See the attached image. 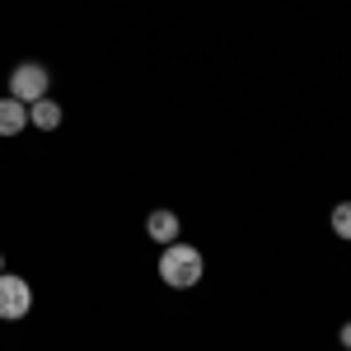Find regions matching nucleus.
<instances>
[{
	"mask_svg": "<svg viewBox=\"0 0 351 351\" xmlns=\"http://www.w3.org/2000/svg\"><path fill=\"white\" fill-rule=\"evenodd\" d=\"M202 271H206V263H202V248H192V243H164L160 253V281L169 286V291H192L197 281H202Z\"/></svg>",
	"mask_w": 351,
	"mask_h": 351,
	"instance_id": "1",
	"label": "nucleus"
},
{
	"mask_svg": "<svg viewBox=\"0 0 351 351\" xmlns=\"http://www.w3.org/2000/svg\"><path fill=\"white\" fill-rule=\"evenodd\" d=\"M47 66H38V61H19L14 71H10V94L19 99V104H38V99H47Z\"/></svg>",
	"mask_w": 351,
	"mask_h": 351,
	"instance_id": "2",
	"label": "nucleus"
},
{
	"mask_svg": "<svg viewBox=\"0 0 351 351\" xmlns=\"http://www.w3.org/2000/svg\"><path fill=\"white\" fill-rule=\"evenodd\" d=\"M33 309V286L14 271H0V319H24Z\"/></svg>",
	"mask_w": 351,
	"mask_h": 351,
	"instance_id": "3",
	"label": "nucleus"
},
{
	"mask_svg": "<svg viewBox=\"0 0 351 351\" xmlns=\"http://www.w3.org/2000/svg\"><path fill=\"white\" fill-rule=\"evenodd\" d=\"M28 127V104H19L14 94L0 99V136H19Z\"/></svg>",
	"mask_w": 351,
	"mask_h": 351,
	"instance_id": "4",
	"label": "nucleus"
},
{
	"mask_svg": "<svg viewBox=\"0 0 351 351\" xmlns=\"http://www.w3.org/2000/svg\"><path fill=\"white\" fill-rule=\"evenodd\" d=\"M178 225H183V220L173 216V211H150V216H145V234L155 243H173L178 239Z\"/></svg>",
	"mask_w": 351,
	"mask_h": 351,
	"instance_id": "5",
	"label": "nucleus"
},
{
	"mask_svg": "<svg viewBox=\"0 0 351 351\" xmlns=\"http://www.w3.org/2000/svg\"><path fill=\"white\" fill-rule=\"evenodd\" d=\"M28 127H38V132H56V127H61V104H52V99L28 104Z\"/></svg>",
	"mask_w": 351,
	"mask_h": 351,
	"instance_id": "6",
	"label": "nucleus"
},
{
	"mask_svg": "<svg viewBox=\"0 0 351 351\" xmlns=\"http://www.w3.org/2000/svg\"><path fill=\"white\" fill-rule=\"evenodd\" d=\"M332 234L337 239H351V202H337L332 206Z\"/></svg>",
	"mask_w": 351,
	"mask_h": 351,
	"instance_id": "7",
	"label": "nucleus"
},
{
	"mask_svg": "<svg viewBox=\"0 0 351 351\" xmlns=\"http://www.w3.org/2000/svg\"><path fill=\"white\" fill-rule=\"evenodd\" d=\"M337 342H342V347L351 351V324H342V332H337Z\"/></svg>",
	"mask_w": 351,
	"mask_h": 351,
	"instance_id": "8",
	"label": "nucleus"
},
{
	"mask_svg": "<svg viewBox=\"0 0 351 351\" xmlns=\"http://www.w3.org/2000/svg\"><path fill=\"white\" fill-rule=\"evenodd\" d=\"M0 271H5V253H0Z\"/></svg>",
	"mask_w": 351,
	"mask_h": 351,
	"instance_id": "9",
	"label": "nucleus"
}]
</instances>
